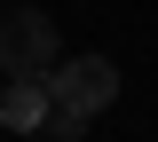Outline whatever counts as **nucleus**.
I'll list each match as a JSON object with an SVG mask.
<instances>
[{
  "label": "nucleus",
  "mask_w": 158,
  "mask_h": 142,
  "mask_svg": "<svg viewBox=\"0 0 158 142\" xmlns=\"http://www.w3.org/2000/svg\"><path fill=\"white\" fill-rule=\"evenodd\" d=\"M0 71L8 79H48L56 71V24H48V8H8L0 16Z\"/></svg>",
  "instance_id": "obj_1"
},
{
  "label": "nucleus",
  "mask_w": 158,
  "mask_h": 142,
  "mask_svg": "<svg viewBox=\"0 0 158 142\" xmlns=\"http://www.w3.org/2000/svg\"><path fill=\"white\" fill-rule=\"evenodd\" d=\"M48 103H63V111H111L118 103V63L111 55H63L56 71H48Z\"/></svg>",
  "instance_id": "obj_2"
},
{
  "label": "nucleus",
  "mask_w": 158,
  "mask_h": 142,
  "mask_svg": "<svg viewBox=\"0 0 158 142\" xmlns=\"http://www.w3.org/2000/svg\"><path fill=\"white\" fill-rule=\"evenodd\" d=\"M0 126H8V134L48 126V79H8V95H0Z\"/></svg>",
  "instance_id": "obj_3"
},
{
  "label": "nucleus",
  "mask_w": 158,
  "mask_h": 142,
  "mask_svg": "<svg viewBox=\"0 0 158 142\" xmlns=\"http://www.w3.org/2000/svg\"><path fill=\"white\" fill-rule=\"evenodd\" d=\"M48 134H56V142H79V134H87V111H63V103H48Z\"/></svg>",
  "instance_id": "obj_4"
}]
</instances>
